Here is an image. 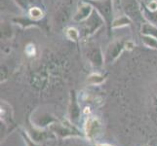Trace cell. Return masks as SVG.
I'll return each instance as SVG.
<instances>
[{
    "mask_svg": "<svg viewBox=\"0 0 157 146\" xmlns=\"http://www.w3.org/2000/svg\"><path fill=\"white\" fill-rule=\"evenodd\" d=\"M34 52H35V49L33 45H29V47L25 48V53L28 54L29 56H32L34 55Z\"/></svg>",
    "mask_w": 157,
    "mask_h": 146,
    "instance_id": "cell-14",
    "label": "cell"
},
{
    "mask_svg": "<svg viewBox=\"0 0 157 146\" xmlns=\"http://www.w3.org/2000/svg\"><path fill=\"white\" fill-rule=\"evenodd\" d=\"M104 80H105V78L102 76H101V75H99V74H93V75H91V76L89 77V81L93 83V84H100Z\"/></svg>",
    "mask_w": 157,
    "mask_h": 146,
    "instance_id": "cell-12",
    "label": "cell"
},
{
    "mask_svg": "<svg viewBox=\"0 0 157 146\" xmlns=\"http://www.w3.org/2000/svg\"><path fill=\"white\" fill-rule=\"evenodd\" d=\"M83 23L84 24L80 32V37L83 39H87L90 36L95 34V32L101 28L102 24H105V21L102 19L101 16L96 10H94L92 15Z\"/></svg>",
    "mask_w": 157,
    "mask_h": 146,
    "instance_id": "cell-2",
    "label": "cell"
},
{
    "mask_svg": "<svg viewBox=\"0 0 157 146\" xmlns=\"http://www.w3.org/2000/svg\"><path fill=\"white\" fill-rule=\"evenodd\" d=\"M126 44L127 40L117 39L110 43L108 47L106 48L105 53V59L106 62H112L122 54L124 50H126Z\"/></svg>",
    "mask_w": 157,
    "mask_h": 146,
    "instance_id": "cell-3",
    "label": "cell"
},
{
    "mask_svg": "<svg viewBox=\"0 0 157 146\" xmlns=\"http://www.w3.org/2000/svg\"><path fill=\"white\" fill-rule=\"evenodd\" d=\"M67 37L69 40H72L74 42H77L81 37H80V31L76 29L75 28H68L67 29Z\"/></svg>",
    "mask_w": 157,
    "mask_h": 146,
    "instance_id": "cell-9",
    "label": "cell"
},
{
    "mask_svg": "<svg viewBox=\"0 0 157 146\" xmlns=\"http://www.w3.org/2000/svg\"><path fill=\"white\" fill-rule=\"evenodd\" d=\"M144 8H147L150 12H155V11H157V0H152V1L145 4Z\"/></svg>",
    "mask_w": 157,
    "mask_h": 146,
    "instance_id": "cell-13",
    "label": "cell"
},
{
    "mask_svg": "<svg viewBox=\"0 0 157 146\" xmlns=\"http://www.w3.org/2000/svg\"><path fill=\"white\" fill-rule=\"evenodd\" d=\"M94 7L89 2H82L78 5V8L75 15L73 16V21L76 23H83L84 21L87 20L92 13L94 12Z\"/></svg>",
    "mask_w": 157,
    "mask_h": 146,
    "instance_id": "cell-4",
    "label": "cell"
},
{
    "mask_svg": "<svg viewBox=\"0 0 157 146\" xmlns=\"http://www.w3.org/2000/svg\"><path fill=\"white\" fill-rule=\"evenodd\" d=\"M100 129V123L96 118H90L86 122V133L88 137L95 136Z\"/></svg>",
    "mask_w": 157,
    "mask_h": 146,
    "instance_id": "cell-6",
    "label": "cell"
},
{
    "mask_svg": "<svg viewBox=\"0 0 157 146\" xmlns=\"http://www.w3.org/2000/svg\"><path fill=\"white\" fill-rule=\"evenodd\" d=\"M29 17L34 20V21H39L43 18V16H44V14H43L42 10L38 7H32L29 9Z\"/></svg>",
    "mask_w": 157,
    "mask_h": 146,
    "instance_id": "cell-11",
    "label": "cell"
},
{
    "mask_svg": "<svg viewBox=\"0 0 157 146\" xmlns=\"http://www.w3.org/2000/svg\"><path fill=\"white\" fill-rule=\"evenodd\" d=\"M100 146H108V145H100Z\"/></svg>",
    "mask_w": 157,
    "mask_h": 146,
    "instance_id": "cell-16",
    "label": "cell"
},
{
    "mask_svg": "<svg viewBox=\"0 0 157 146\" xmlns=\"http://www.w3.org/2000/svg\"><path fill=\"white\" fill-rule=\"evenodd\" d=\"M142 41L144 46H147L151 49H157V39L152 36H147V35H143Z\"/></svg>",
    "mask_w": 157,
    "mask_h": 146,
    "instance_id": "cell-10",
    "label": "cell"
},
{
    "mask_svg": "<svg viewBox=\"0 0 157 146\" xmlns=\"http://www.w3.org/2000/svg\"><path fill=\"white\" fill-rule=\"evenodd\" d=\"M87 2L92 4L94 9L105 20L108 28V32L110 33V30L112 29L111 25L113 21L112 0H87Z\"/></svg>",
    "mask_w": 157,
    "mask_h": 146,
    "instance_id": "cell-1",
    "label": "cell"
},
{
    "mask_svg": "<svg viewBox=\"0 0 157 146\" xmlns=\"http://www.w3.org/2000/svg\"><path fill=\"white\" fill-rule=\"evenodd\" d=\"M142 34L143 35H147V36H152L157 39V26L153 24L149 23H144L142 25Z\"/></svg>",
    "mask_w": 157,
    "mask_h": 146,
    "instance_id": "cell-7",
    "label": "cell"
},
{
    "mask_svg": "<svg viewBox=\"0 0 157 146\" xmlns=\"http://www.w3.org/2000/svg\"><path fill=\"white\" fill-rule=\"evenodd\" d=\"M87 58L91 63L95 64V66H101L105 59L104 54L99 46H90L87 51Z\"/></svg>",
    "mask_w": 157,
    "mask_h": 146,
    "instance_id": "cell-5",
    "label": "cell"
},
{
    "mask_svg": "<svg viewBox=\"0 0 157 146\" xmlns=\"http://www.w3.org/2000/svg\"><path fill=\"white\" fill-rule=\"evenodd\" d=\"M150 1H152V0H143V2H144V5H145V4H147V3L150 2Z\"/></svg>",
    "mask_w": 157,
    "mask_h": 146,
    "instance_id": "cell-15",
    "label": "cell"
},
{
    "mask_svg": "<svg viewBox=\"0 0 157 146\" xmlns=\"http://www.w3.org/2000/svg\"><path fill=\"white\" fill-rule=\"evenodd\" d=\"M131 24H132L131 19H130L128 16L123 15V16H120L119 18L113 20L111 28H123V26L130 25Z\"/></svg>",
    "mask_w": 157,
    "mask_h": 146,
    "instance_id": "cell-8",
    "label": "cell"
}]
</instances>
